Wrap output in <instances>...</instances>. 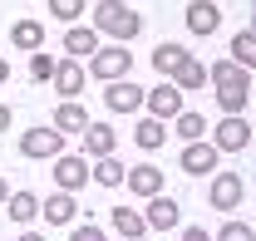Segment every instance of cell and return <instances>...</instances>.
I'll use <instances>...</instances> for the list:
<instances>
[{"label": "cell", "mask_w": 256, "mask_h": 241, "mask_svg": "<svg viewBox=\"0 0 256 241\" xmlns=\"http://www.w3.org/2000/svg\"><path fill=\"white\" fill-rule=\"evenodd\" d=\"M207 84L217 94L222 114H246V104H252V69H242L232 60H217L207 69Z\"/></svg>", "instance_id": "cell-1"}, {"label": "cell", "mask_w": 256, "mask_h": 241, "mask_svg": "<svg viewBox=\"0 0 256 241\" xmlns=\"http://www.w3.org/2000/svg\"><path fill=\"white\" fill-rule=\"evenodd\" d=\"M94 30L108 40H138L143 34V15L128 10L124 0H98L94 5Z\"/></svg>", "instance_id": "cell-2"}, {"label": "cell", "mask_w": 256, "mask_h": 241, "mask_svg": "<svg viewBox=\"0 0 256 241\" xmlns=\"http://www.w3.org/2000/svg\"><path fill=\"white\" fill-rule=\"evenodd\" d=\"M128 69H133V54H128V44H98L94 54H89V79H124Z\"/></svg>", "instance_id": "cell-3"}, {"label": "cell", "mask_w": 256, "mask_h": 241, "mask_svg": "<svg viewBox=\"0 0 256 241\" xmlns=\"http://www.w3.org/2000/svg\"><path fill=\"white\" fill-rule=\"evenodd\" d=\"M104 108H108V114H138V108H143V84H133V79H108V84H104Z\"/></svg>", "instance_id": "cell-4"}, {"label": "cell", "mask_w": 256, "mask_h": 241, "mask_svg": "<svg viewBox=\"0 0 256 241\" xmlns=\"http://www.w3.org/2000/svg\"><path fill=\"white\" fill-rule=\"evenodd\" d=\"M246 143H252V123L242 118V114H226V118L212 128V148L217 152H242Z\"/></svg>", "instance_id": "cell-5"}, {"label": "cell", "mask_w": 256, "mask_h": 241, "mask_svg": "<svg viewBox=\"0 0 256 241\" xmlns=\"http://www.w3.org/2000/svg\"><path fill=\"white\" fill-rule=\"evenodd\" d=\"M20 152H25V158H60L64 152V133L60 128H25V133H20Z\"/></svg>", "instance_id": "cell-6"}, {"label": "cell", "mask_w": 256, "mask_h": 241, "mask_svg": "<svg viewBox=\"0 0 256 241\" xmlns=\"http://www.w3.org/2000/svg\"><path fill=\"white\" fill-rule=\"evenodd\" d=\"M217 25H222L217 0H188V34L207 40V34H217Z\"/></svg>", "instance_id": "cell-7"}, {"label": "cell", "mask_w": 256, "mask_h": 241, "mask_svg": "<svg viewBox=\"0 0 256 241\" xmlns=\"http://www.w3.org/2000/svg\"><path fill=\"white\" fill-rule=\"evenodd\" d=\"M143 104H148V118H178L182 114V89L178 84H158V89L143 94Z\"/></svg>", "instance_id": "cell-8"}, {"label": "cell", "mask_w": 256, "mask_h": 241, "mask_svg": "<svg viewBox=\"0 0 256 241\" xmlns=\"http://www.w3.org/2000/svg\"><path fill=\"white\" fill-rule=\"evenodd\" d=\"M217 158L222 152L212 148V143H202V138L197 143H182V172L188 178H207V172H217Z\"/></svg>", "instance_id": "cell-9"}, {"label": "cell", "mask_w": 256, "mask_h": 241, "mask_svg": "<svg viewBox=\"0 0 256 241\" xmlns=\"http://www.w3.org/2000/svg\"><path fill=\"white\" fill-rule=\"evenodd\" d=\"M84 182H89V158H74V152H69V158H54V187H60V192H79V187H84Z\"/></svg>", "instance_id": "cell-10"}, {"label": "cell", "mask_w": 256, "mask_h": 241, "mask_svg": "<svg viewBox=\"0 0 256 241\" xmlns=\"http://www.w3.org/2000/svg\"><path fill=\"white\" fill-rule=\"evenodd\" d=\"M207 202L217 212H232L242 202V178L236 172H212V187H207Z\"/></svg>", "instance_id": "cell-11"}, {"label": "cell", "mask_w": 256, "mask_h": 241, "mask_svg": "<svg viewBox=\"0 0 256 241\" xmlns=\"http://www.w3.org/2000/svg\"><path fill=\"white\" fill-rule=\"evenodd\" d=\"M143 222H148V232H172L178 222H182V212H178V202L172 197H148V212H143Z\"/></svg>", "instance_id": "cell-12"}, {"label": "cell", "mask_w": 256, "mask_h": 241, "mask_svg": "<svg viewBox=\"0 0 256 241\" xmlns=\"http://www.w3.org/2000/svg\"><path fill=\"white\" fill-rule=\"evenodd\" d=\"M124 187L133 192V197H158L162 192V172L153 168V162H138V168L124 172Z\"/></svg>", "instance_id": "cell-13"}, {"label": "cell", "mask_w": 256, "mask_h": 241, "mask_svg": "<svg viewBox=\"0 0 256 241\" xmlns=\"http://www.w3.org/2000/svg\"><path fill=\"white\" fill-rule=\"evenodd\" d=\"M50 84L60 89V98H79V94H84V84H89V74H84L79 64L64 54V60L54 64V79H50Z\"/></svg>", "instance_id": "cell-14"}, {"label": "cell", "mask_w": 256, "mask_h": 241, "mask_svg": "<svg viewBox=\"0 0 256 241\" xmlns=\"http://www.w3.org/2000/svg\"><path fill=\"white\" fill-rule=\"evenodd\" d=\"M114 148H118V133H114V123L89 118V128H84V152H89V158H108Z\"/></svg>", "instance_id": "cell-15"}, {"label": "cell", "mask_w": 256, "mask_h": 241, "mask_svg": "<svg viewBox=\"0 0 256 241\" xmlns=\"http://www.w3.org/2000/svg\"><path fill=\"white\" fill-rule=\"evenodd\" d=\"M54 128H60V133H84V128H89L84 104H79V98H60V108H54Z\"/></svg>", "instance_id": "cell-16"}, {"label": "cell", "mask_w": 256, "mask_h": 241, "mask_svg": "<svg viewBox=\"0 0 256 241\" xmlns=\"http://www.w3.org/2000/svg\"><path fill=\"white\" fill-rule=\"evenodd\" d=\"M108 222H114V232H118L124 241H143V236H148L143 212H133V207H114V216H108Z\"/></svg>", "instance_id": "cell-17"}, {"label": "cell", "mask_w": 256, "mask_h": 241, "mask_svg": "<svg viewBox=\"0 0 256 241\" xmlns=\"http://www.w3.org/2000/svg\"><path fill=\"white\" fill-rule=\"evenodd\" d=\"M64 50H69V60H89V54L98 50V30H89V25H69Z\"/></svg>", "instance_id": "cell-18"}, {"label": "cell", "mask_w": 256, "mask_h": 241, "mask_svg": "<svg viewBox=\"0 0 256 241\" xmlns=\"http://www.w3.org/2000/svg\"><path fill=\"white\" fill-rule=\"evenodd\" d=\"M10 44L25 50V54H34V50L44 44V25H40V20H15V25H10Z\"/></svg>", "instance_id": "cell-19"}, {"label": "cell", "mask_w": 256, "mask_h": 241, "mask_svg": "<svg viewBox=\"0 0 256 241\" xmlns=\"http://www.w3.org/2000/svg\"><path fill=\"white\" fill-rule=\"evenodd\" d=\"M5 212H10L15 226H30L34 216H40V202H34V192H10L5 197Z\"/></svg>", "instance_id": "cell-20"}, {"label": "cell", "mask_w": 256, "mask_h": 241, "mask_svg": "<svg viewBox=\"0 0 256 241\" xmlns=\"http://www.w3.org/2000/svg\"><path fill=\"white\" fill-rule=\"evenodd\" d=\"M40 212H44V222H50V226H69V222H74V212H79V202H74V192H60V197H50Z\"/></svg>", "instance_id": "cell-21"}, {"label": "cell", "mask_w": 256, "mask_h": 241, "mask_svg": "<svg viewBox=\"0 0 256 241\" xmlns=\"http://www.w3.org/2000/svg\"><path fill=\"white\" fill-rule=\"evenodd\" d=\"M172 84H178V89H202V84H207V64L188 54V60L172 69Z\"/></svg>", "instance_id": "cell-22"}, {"label": "cell", "mask_w": 256, "mask_h": 241, "mask_svg": "<svg viewBox=\"0 0 256 241\" xmlns=\"http://www.w3.org/2000/svg\"><path fill=\"white\" fill-rule=\"evenodd\" d=\"M182 60H188V44H178V40H168V44H158V50H153V69H158V74H168V79H172V69H178Z\"/></svg>", "instance_id": "cell-23"}, {"label": "cell", "mask_w": 256, "mask_h": 241, "mask_svg": "<svg viewBox=\"0 0 256 241\" xmlns=\"http://www.w3.org/2000/svg\"><path fill=\"white\" fill-rule=\"evenodd\" d=\"M124 162H118V158H114V152H108V158H94V168H89V178L98 182V187H118V182H124Z\"/></svg>", "instance_id": "cell-24"}, {"label": "cell", "mask_w": 256, "mask_h": 241, "mask_svg": "<svg viewBox=\"0 0 256 241\" xmlns=\"http://www.w3.org/2000/svg\"><path fill=\"white\" fill-rule=\"evenodd\" d=\"M232 64H242V69H256V30H242V34H232Z\"/></svg>", "instance_id": "cell-25"}, {"label": "cell", "mask_w": 256, "mask_h": 241, "mask_svg": "<svg viewBox=\"0 0 256 241\" xmlns=\"http://www.w3.org/2000/svg\"><path fill=\"white\" fill-rule=\"evenodd\" d=\"M162 138H168V128H162V118H138L133 123V143L148 152V148H158Z\"/></svg>", "instance_id": "cell-26"}, {"label": "cell", "mask_w": 256, "mask_h": 241, "mask_svg": "<svg viewBox=\"0 0 256 241\" xmlns=\"http://www.w3.org/2000/svg\"><path fill=\"white\" fill-rule=\"evenodd\" d=\"M172 133H178L182 143H197V138L207 133V118H202V114H192V108H182V114L172 118Z\"/></svg>", "instance_id": "cell-27"}, {"label": "cell", "mask_w": 256, "mask_h": 241, "mask_svg": "<svg viewBox=\"0 0 256 241\" xmlns=\"http://www.w3.org/2000/svg\"><path fill=\"white\" fill-rule=\"evenodd\" d=\"M50 15L64 20V25H74V20L84 15V0H50Z\"/></svg>", "instance_id": "cell-28"}, {"label": "cell", "mask_w": 256, "mask_h": 241, "mask_svg": "<svg viewBox=\"0 0 256 241\" xmlns=\"http://www.w3.org/2000/svg\"><path fill=\"white\" fill-rule=\"evenodd\" d=\"M217 241H256V226H246V222H226L222 232H217Z\"/></svg>", "instance_id": "cell-29"}, {"label": "cell", "mask_w": 256, "mask_h": 241, "mask_svg": "<svg viewBox=\"0 0 256 241\" xmlns=\"http://www.w3.org/2000/svg\"><path fill=\"white\" fill-rule=\"evenodd\" d=\"M30 79H54V60H50V54H34L30 60Z\"/></svg>", "instance_id": "cell-30"}, {"label": "cell", "mask_w": 256, "mask_h": 241, "mask_svg": "<svg viewBox=\"0 0 256 241\" xmlns=\"http://www.w3.org/2000/svg\"><path fill=\"white\" fill-rule=\"evenodd\" d=\"M69 241H108V236L98 232L94 222H84V226H79V232H74V236H69Z\"/></svg>", "instance_id": "cell-31"}, {"label": "cell", "mask_w": 256, "mask_h": 241, "mask_svg": "<svg viewBox=\"0 0 256 241\" xmlns=\"http://www.w3.org/2000/svg\"><path fill=\"white\" fill-rule=\"evenodd\" d=\"M182 241H212V232H202V226H188V232H182Z\"/></svg>", "instance_id": "cell-32"}, {"label": "cell", "mask_w": 256, "mask_h": 241, "mask_svg": "<svg viewBox=\"0 0 256 241\" xmlns=\"http://www.w3.org/2000/svg\"><path fill=\"white\" fill-rule=\"evenodd\" d=\"M5 128H10V108L0 104V133H5Z\"/></svg>", "instance_id": "cell-33"}, {"label": "cell", "mask_w": 256, "mask_h": 241, "mask_svg": "<svg viewBox=\"0 0 256 241\" xmlns=\"http://www.w3.org/2000/svg\"><path fill=\"white\" fill-rule=\"evenodd\" d=\"M5 197H10V182L0 178V207H5Z\"/></svg>", "instance_id": "cell-34"}, {"label": "cell", "mask_w": 256, "mask_h": 241, "mask_svg": "<svg viewBox=\"0 0 256 241\" xmlns=\"http://www.w3.org/2000/svg\"><path fill=\"white\" fill-rule=\"evenodd\" d=\"M5 79H10V64H5V60H0V84H5Z\"/></svg>", "instance_id": "cell-35"}, {"label": "cell", "mask_w": 256, "mask_h": 241, "mask_svg": "<svg viewBox=\"0 0 256 241\" xmlns=\"http://www.w3.org/2000/svg\"><path fill=\"white\" fill-rule=\"evenodd\" d=\"M20 241H44V236H34V232H25V236H20Z\"/></svg>", "instance_id": "cell-36"}, {"label": "cell", "mask_w": 256, "mask_h": 241, "mask_svg": "<svg viewBox=\"0 0 256 241\" xmlns=\"http://www.w3.org/2000/svg\"><path fill=\"white\" fill-rule=\"evenodd\" d=\"M252 30H256V25H252Z\"/></svg>", "instance_id": "cell-37"}]
</instances>
